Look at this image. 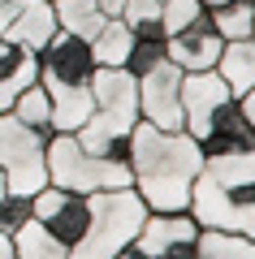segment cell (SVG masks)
<instances>
[{
  "mask_svg": "<svg viewBox=\"0 0 255 259\" xmlns=\"http://www.w3.org/2000/svg\"><path fill=\"white\" fill-rule=\"evenodd\" d=\"M5 190H9V186H5V177H0V199H5Z\"/></svg>",
  "mask_w": 255,
  "mask_h": 259,
  "instance_id": "obj_32",
  "label": "cell"
},
{
  "mask_svg": "<svg viewBox=\"0 0 255 259\" xmlns=\"http://www.w3.org/2000/svg\"><path fill=\"white\" fill-rule=\"evenodd\" d=\"M30 221V194H13L5 190V199H0V233H13L18 225Z\"/></svg>",
  "mask_w": 255,
  "mask_h": 259,
  "instance_id": "obj_25",
  "label": "cell"
},
{
  "mask_svg": "<svg viewBox=\"0 0 255 259\" xmlns=\"http://www.w3.org/2000/svg\"><path fill=\"white\" fill-rule=\"evenodd\" d=\"M35 78H39V56L30 48H22V44L0 35V112H9L13 95L22 87H30Z\"/></svg>",
  "mask_w": 255,
  "mask_h": 259,
  "instance_id": "obj_14",
  "label": "cell"
},
{
  "mask_svg": "<svg viewBox=\"0 0 255 259\" xmlns=\"http://www.w3.org/2000/svg\"><path fill=\"white\" fill-rule=\"evenodd\" d=\"M147 221V203L134 194V186L87 194V229L69 246V259H117L138 238Z\"/></svg>",
  "mask_w": 255,
  "mask_h": 259,
  "instance_id": "obj_4",
  "label": "cell"
},
{
  "mask_svg": "<svg viewBox=\"0 0 255 259\" xmlns=\"http://www.w3.org/2000/svg\"><path fill=\"white\" fill-rule=\"evenodd\" d=\"M56 35V13H52V0H18V13L9 18L5 26V39L30 48V52H44V44Z\"/></svg>",
  "mask_w": 255,
  "mask_h": 259,
  "instance_id": "obj_13",
  "label": "cell"
},
{
  "mask_svg": "<svg viewBox=\"0 0 255 259\" xmlns=\"http://www.w3.org/2000/svg\"><path fill=\"white\" fill-rule=\"evenodd\" d=\"M91 78H95V56L87 39L56 30L39 52V87L52 100V134H74L91 117Z\"/></svg>",
  "mask_w": 255,
  "mask_h": 259,
  "instance_id": "obj_2",
  "label": "cell"
},
{
  "mask_svg": "<svg viewBox=\"0 0 255 259\" xmlns=\"http://www.w3.org/2000/svg\"><path fill=\"white\" fill-rule=\"evenodd\" d=\"M126 164L147 212H186L191 186L203 173V147L186 130H160L138 117L126 139Z\"/></svg>",
  "mask_w": 255,
  "mask_h": 259,
  "instance_id": "obj_1",
  "label": "cell"
},
{
  "mask_svg": "<svg viewBox=\"0 0 255 259\" xmlns=\"http://www.w3.org/2000/svg\"><path fill=\"white\" fill-rule=\"evenodd\" d=\"M199 147L203 156H221V151H251L255 147V125L246 121L242 104L229 100L216 108V117L208 121V130L199 134Z\"/></svg>",
  "mask_w": 255,
  "mask_h": 259,
  "instance_id": "obj_12",
  "label": "cell"
},
{
  "mask_svg": "<svg viewBox=\"0 0 255 259\" xmlns=\"http://www.w3.org/2000/svg\"><path fill=\"white\" fill-rule=\"evenodd\" d=\"M195 259H255V238L225 233V229H199Z\"/></svg>",
  "mask_w": 255,
  "mask_h": 259,
  "instance_id": "obj_19",
  "label": "cell"
},
{
  "mask_svg": "<svg viewBox=\"0 0 255 259\" xmlns=\"http://www.w3.org/2000/svg\"><path fill=\"white\" fill-rule=\"evenodd\" d=\"M229 100H234V95H229L225 78H221L216 69L182 74V130L199 139L203 130H208V121L216 117V108L229 104Z\"/></svg>",
  "mask_w": 255,
  "mask_h": 259,
  "instance_id": "obj_11",
  "label": "cell"
},
{
  "mask_svg": "<svg viewBox=\"0 0 255 259\" xmlns=\"http://www.w3.org/2000/svg\"><path fill=\"white\" fill-rule=\"evenodd\" d=\"M138 117L160 130H182V69L169 56L138 78Z\"/></svg>",
  "mask_w": 255,
  "mask_h": 259,
  "instance_id": "obj_8",
  "label": "cell"
},
{
  "mask_svg": "<svg viewBox=\"0 0 255 259\" xmlns=\"http://www.w3.org/2000/svg\"><path fill=\"white\" fill-rule=\"evenodd\" d=\"M91 56H95V65H126V56H130V48H134V35H130V26L121 18H108L100 26V35L91 39Z\"/></svg>",
  "mask_w": 255,
  "mask_h": 259,
  "instance_id": "obj_21",
  "label": "cell"
},
{
  "mask_svg": "<svg viewBox=\"0 0 255 259\" xmlns=\"http://www.w3.org/2000/svg\"><path fill=\"white\" fill-rule=\"evenodd\" d=\"M48 186H61L74 194H100L130 186V164L117 156L87 151L74 134H52L48 139Z\"/></svg>",
  "mask_w": 255,
  "mask_h": 259,
  "instance_id": "obj_5",
  "label": "cell"
},
{
  "mask_svg": "<svg viewBox=\"0 0 255 259\" xmlns=\"http://www.w3.org/2000/svg\"><path fill=\"white\" fill-rule=\"evenodd\" d=\"M48 139L22 125L13 112H0V177L13 194H35L48 186Z\"/></svg>",
  "mask_w": 255,
  "mask_h": 259,
  "instance_id": "obj_6",
  "label": "cell"
},
{
  "mask_svg": "<svg viewBox=\"0 0 255 259\" xmlns=\"http://www.w3.org/2000/svg\"><path fill=\"white\" fill-rule=\"evenodd\" d=\"M52 13H56V30H65V35H74V39H87V44H91V39L100 35V26L108 22L95 0H52Z\"/></svg>",
  "mask_w": 255,
  "mask_h": 259,
  "instance_id": "obj_16",
  "label": "cell"
},
{
  "mask_svg": "<svg viewBox=\"0 0 255 259\" xmlns=\"http://www.w3.org/2000/svg\"><path fill=\"white\" fill-rule=\"evenodd\" d=\"M121 22L130 26L134 39H164V22H160V0H126Z\"/></svg>",
  "mask_w": 255,
  "mask_h": 259,
  "instance_id": "obj_23",
  "label": "cell"
},
{
  "mask_svg": "<svg viewBox=\"0 0 255 259\" xmlns=\"http://www.w3.org/2000/svg\"><path fill=\"white\" fill-rule=\"evenodd\" d=\"M199 5H203V9H212V5H225V0H199Z\"/></svg>",
  "mask_w": 255,
  "mask_h": 259,
  "instance_id": "obj_31",
  "label": "cell"
},
{
  "mask_svg": "<svg viewBox=\"0 0 255 259\" xmlns=\"http://www.w3.org/2000/svg\"><path fill=\"white\" fill-rule=\"evenodd\" d=\"M186 212L195 216L199 229H225V233H246V238H255V194H251V186L238 190V186H221V182H212L208 173H199L195 186H191Z\"/></svg>",
  "mask_w": 255,
  "mask_h": 259,
  "instance_id": "obj_7",
  "label": "cell"
},
{
  "mask_svg": "<svg viewBox=\"0 0 255 259\" xmlns=\"http://www.w3.org/2000/svg\"><path fill=\"white\" fill-rule=\"evenodd\" d=\"M160 5H164V0H160Z\"/></svg>",
  "mask_w": 255,
  "mask_h": 259,
  "instance_id": "obj_34",
  "label": "cell"
},
{
  "mask_svg": "<svg viewBox=\"0 0 255 259\" xmlns=\"http://www.w3.org/2000/svg\"><path fill=\"white\" fill-rule=\"evenodd\" d=\"M0 259H18V250H13L9 233H0Z\"/></svg>",
  "mask_w": 255,
  "mask_h": 259,
  "instance_id": "obj_30",
  "label": "cell"
},
{
  "mask_svg": "<svg viewBox=\"0 0 255 259\" xmlns=\"http://www.w3.org/2000/svg\"><path fill=\"white\" fill-rule=\"evenodd\" d=\"M251 39H255V22H251Z\"/></svg>",
  "mask_w": 255,
  "mask_h": 259,
  "instance_id": "obj_33",
  "label": "cell"
},
{
  "mask_svg": "<svg viewBox=\"0 0 255 259\" xmlns=\"http://www.w3.org/2000/svg\"><path fill=\"white\" fill-rule=\"evenodd\" d=\"M95 5H100L104 18H121V9H126V0H95Z\"/></svg>",
  "mask_w": 255,
  "mask_h": 259,
  "instance_id": "obj_27",
  "label": "cell"
},
{
  "mask_svg": "<svg viewBox=\"0 0 255 259\" xmlns=\"http://www.w3.org/2000/svg\"><path fill=\"white\" fill-rule=\"evenodd\" d=\"M160 61H164V39H134V48H130V56H126V69L134 78H143L147 69H156Z\"/></svg>",
  "mask_w": 255,
  "mask_h": 259,
  "instance_id": "obj_24",
  "label": "cell"
},
{
  "mask_svg": "<svg viewBox=\"0 0 255 259\" xmlns=\"http://www.w3.org/2000/svg\"><path fill=\"white\" fill-rule=\"evenodd\" d=\"M203 173L221 186H255V147L251 151H221V156H203Z\"/></svg>",
  "mask_w": 255,
  "mask_h": 259,
  "instance_id": "obj_18",
  "label": "cell"
},
{
  "mask_svg": "<svg viewBox=\"0 0 255 259\" xmlns=\"http://www.w3.org/2000/svg\"><path fill=\"white\" fill-rule=\"evenodd\" d=\"M9 242H13V250H18V259H69V246H65L61 238H52L35 216H30L26 225H18V229L9 233Z\"/></svg>",
  "mask_w": 255,
  "mask_h": 259,
  "instance_id": "obj_17",
  "label": "cell"
},
{
  "mask_svg": "<svg viewBox=\"0 0 255 259\" xmlns=\"http://www.w3.org/2000/svg\"><path fill=\"white\" fill-rule=\"evenodd\" d=\"M9 112L22 121V125L39 130V134H52V100H48V91L39 87V78H35L30 87H22L18 95H13Z\"/></svg>",
  "mask_w": 255,
  "mask_h": 259,
  "instance_id": "obj_20",
  "label": "cell"
},
{
  "mask_svg": "<svg viewBox=\"0 0 255 259\" xmlns=\"http://www.w3.org/2000/svg\"><path fill=\"white\" fill-rule=\"evenodd\" d=\"M212 26L221 30V39H251V22H255V5L251 0H225L208 9Z\"/></svg>",
  "mask_w": 255,
  "mask_h": 259,
  "instance_id": "obj_22",
  "label": "cell"
},
{
  "mask_svg": "<svg viewBox=\"0 0 255 259\" xmlns=\"http://www.w3.org/2000/svg\"><path fill=\"white\" fill-rule=\"evenodd\" d=\"M238 104H242L246 121H251V125H255V87H251V91H246V95H242V100H238Z\"/></svg>",
  "mask_w": 255,
  "mask_h": 259,
  "instance_id": "obj_29",
  "label": "cell"
},
{
  "mask_svg": "<svg viewBox=\"0 0 255 259\" xmlns=\"http://www.w3.org/2000/svg\"><path fill=\"white\" fill-rule=\"evenodd\" d=\"M138 121V78L126 65H95L91 78V117L74 130L87 151L126 160V139Z\"/></svg>",
  "mask_w": 255,
  "mask_h": 259,
  "instance_id": "obj_3",
  "label": "cell"
},
{
  "mask_svg": "<svg viewBox=\"0 0 255 259\" xmlns=\"http://www.w3.org/2000/svg\"><path fill=\"white\" fill-rule=\"evenodd\" d=\"M221 48H225V39H221V30L212 26L208 9L199 13L195 22H186V26H177L173 35H164V56L182 69V74H199V69H212L221 56Z\"/></svg>",
  "mask_w": 255,
  "mask_h": 259,
  "instance_id": "obj_9",
  "label": "cell"
},
{
  "mask_svg": "<svg viewBox=\"0 0 255 259\" xmlns=\"http://www.w3.org/2000/svg\"><path fill=\"white\" fill-rule=\"evenodd\" d=\"M251 5H255V0H251Z\"/></svg>",
  "mask_w": 255,
  "mask_h": 259,
  "instance_id": "obj_35",
  "label": "cell"
},
{
  "mask_svg": "<svg viewBox=\"0 0 255 259\" xmlns=\"http://www.w3.org/2000/svg\"><path fill=\"white\" fill-rule=\"evenodd\" d=\"M212 69L225 78L229 95L242 100L255 87V39H225V48H221V56H216Z\"/></svg>",
  "mask_w": 255,
  "mask_h": 259,
  "instance_id": "obj_15",
  "label": "cell"
},
{
  "mask_svg": "<svg viewBox=\"0 0 255 259\" xmlns=\"http://www.w3.org/2000/svg\"><path fill=\"white\" fill-rule=\"evenodd\" d=\"M13 13H18V0H0V35H5V26H9Z\"/></svg>",
  "mask_w": 255,
  "mask_h": 259,
  "instance_id": "obj_28",
  "label": "cell"
},
{
  "mask_svg": "<svg viewBox=\"0 0 255 259\" xmlns=\"http://www.w3.org/2000/svg\"><path fill=\"white\" fill-rule=\"evenodd\" d=\"M30 216L52 238H61L65 246H74L82 238V229H87V194L61 190V186H44V190L30 194Z\"/></svg>",
  "mask_w": 255,
  "mask_h": 259,
  "instance_id": "obj_10",
  "label": "cell"
},
{
  "mask_svg": "<svg viewBox=\"0 0 255 259\" xmlns=\"http://www.w3.org/2000/svg\"><path fill=\"white\" fill-rule=\"evenodd\" d=\"M203 13L199 0H164L160 5V22H164V35H173L177 26H186V22H195Z\"/></svg>",
  "mask_w": 255,
  "mask_h": 259,
  "instance_id": "obj_26",
  "label": "cell"
}]
</instances>
